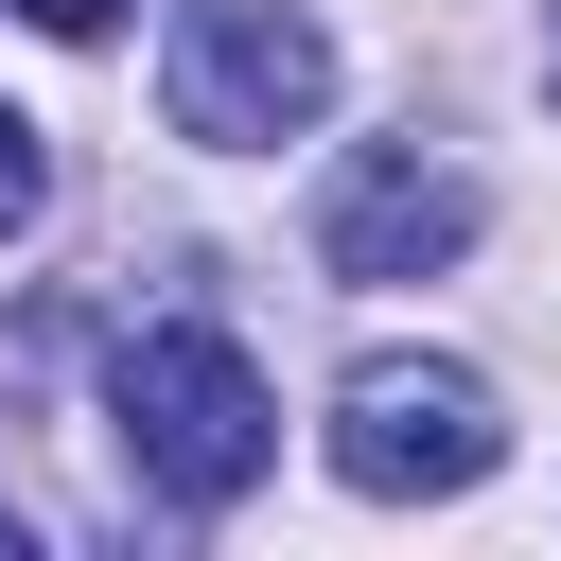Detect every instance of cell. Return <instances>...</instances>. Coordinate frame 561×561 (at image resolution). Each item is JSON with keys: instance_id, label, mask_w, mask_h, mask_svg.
Masks as SVG:
<instances>
[{"instance_id": "obj_5", "label": "cell", "mask_w": 561, "mask_h": 561, "mask_svg": "<svg viewBox=\"0 0 561 561\" xmlns=\"http://www.w3.org/2000/svg\"><path fill=\"white\" fill-rule=\"evenodd\" d=\"M35 210H53V140H35V123H18V105H0V245H18V228H35Z\"/></svg>"}, {"instance_id": "obj_1", "label": "cell", "mask_w": 561, "mask_h": 561, "mask_svg": "<svg viewBox=\"0 0 561 561\" xmlns=\"http://www.w3.org/2000/svg\"><path fill=\"white\" fill-rule=\"evenodd\" d=\"M105 403H123V456H140L158 508H245L263 456H280V403H263V368L228 333H123Z\"/></svg>"}, {"instance_id": "obj_6", "label": "cell", "mask_w": 561, "mask_h": 561, "mask_svg": "<svg viewBox=\"0 0 561 561\" xmlns=\"http://www.w3.org/2000/svg\"><path fill=\"white\" fill-rule=\"evenodd\" d=\"M35 35H123V0H18Z\"/></svg>"}, {"instance_id": "obj_3", "label": "cell", "mask_w": 561, "mask_h": 561, "mask_svg": "<svg viewBox=\"0 0 561 561\" xmlns=\"http://www.w3.org/2000/svg\"><path fill=\"white\" fill-rule=\"evenodd\" d=\"M491 456H508V421H491V386H473V368H438V351H368V368L333 386V473H351L368 508L473 491Z\"/></svg>"}, {"instance_id": "obj_2", "label": "cell", "mask_w": 561, "mask_h": 561, "mask_svg": "<svg viewBox=\"0 0 561 561\" xmlns=\"http://www.w3.org/2000/svg\"><path fill=\"white\" fill-rule=\"evenodd\" d=\"M158 88H175V140L263 158V140H298V123L333 105V35H316L298 0H175Z\"/></svg>"}, {"instance_id": "obj_4", "label": "cell", "mask_w": 561, "mask_h": 561, "mask_svg": "<svg viewBox=\"0 0 561 561\" xmlns=\"http://www.w3.org/2000/svg\"><path fill=\"white\" fill-rule=\"evenodd\" d=\"M473 245V175L456 158H333V193H316V263L333 280H438Z\"/></svg>"}]
</instances>
